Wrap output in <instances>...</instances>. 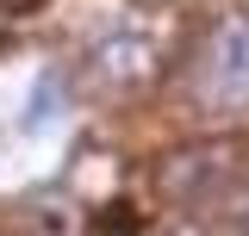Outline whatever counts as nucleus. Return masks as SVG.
I'll use <instances>...</instances> for the list:
<instances>
[{
    "instance_id": "2",
    "label": "nucleus",
    "mask_w": 249,
    "mask_h": 236,
    "mask_svg": "<svg viewBox=\"0 0 249 236\" xmlns=\"http://www.w3.org/2000/svg\"><path fill=\"white\" fill-rule=\"evenodd\" d=\"M237 236H249V193H243V205H237Z\"/></svg>"
},
{
    "instance_id": "1",
    "label": "nucleus",
    "mask_w": 249,
    "mask_h": 236,
    "mask_svg": "<svg viewBox=\"0 0 249 236\" xmlns=\"http://www.w3.org/2000/svg\"><path fill=\"white\" fill-rule=\"evenodd\" d=\"M193 87L218 112L249 106V13H231L212 25V37L199 44V62H193Z\"/></svg>"
}]
</instances>
